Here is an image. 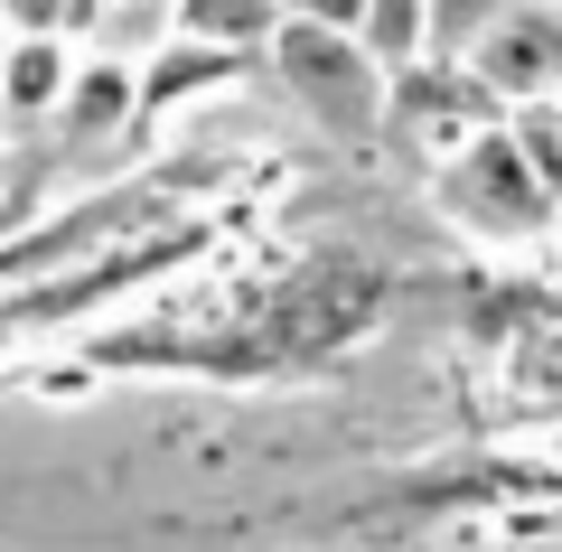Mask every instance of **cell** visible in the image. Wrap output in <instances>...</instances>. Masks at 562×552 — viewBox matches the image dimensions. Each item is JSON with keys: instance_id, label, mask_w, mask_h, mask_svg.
<instances>
[{"instance_id": "277c9868", "label": "cell", "mask_w": 562, "mask_h": 552, "mask_svg": "<svg viewBox=\"0 0 562 552\" xmlns=\"http://www.w3.org/2000/svg\"><path fill=\"white\" fill-rule=\"evenodd\" d=\"M384 113L403 122V132H422L431 140V150H469V140L487 132V122H497V94H487L479 76H469V66H394V76H384Z\"/></svg>"}, {"instance_id": "ba28073f", "label": "cell", "mask_w": 562, "mask_h": 552, "mask_svg": "<svg viewBox=\"0 0 562 552\" xmlns=\"http://www.w3.org/2000/svg\"><path fill=\"white\" fill-rule=\"evenodd\" d=\"M357 38H366V57L394 76V66H413L422 47H431V0H366Z\"/></svg>"}, {"instance_id": "8992f818", "label": "cell", "mask_w": 562, "mask_h": 552, "mask_svg": "<svg viewBox=\"0 0 562 552\" xmlns=\"http://www.w3.org/2000/svg\"><path fill=\"white\" fill-rule=\"evenodd\" d=\"M122 122H140V66L76 57V85H66V103H57V132L76 140V150H94V140H113Z\"/></svg>"}, {"instance_id": "9c48e42d", "label": "cell", "mask_w": 562, "mask_h": 552, "mask_svg": "<svg viewBox=\"0 0 562 552\" xmlns=\"http://www.w3.org/2000/svg\"><path fill=\"white\" fill-rule=\"evenodd\" d=\"M281 29V0H179V38H216V47H262Z\"/></svg>"}, {"instance_id": "52a82bcc", "label": "cell", "mask_w": 562, "mask_h": 552, "mask_svg": "<svg viewBox=\"0 0 562 552\" xmlns=\"http://www.w3.org/2000/svg\"><path fill=\"white\" fill-rule=\"evenodd\" d=\"M244 66H254V47H216V38H169L160 57L140 66V122H160L169 103H188V94H206V85L244 76Z\"/></svg>"}, {"instance_id": "6da1fadb", "label": "cell", "mask_w": 562, "mask_h": 552, "mask_svg": "<svg viewBox=\"0 0 562 552\" xmlns=\"http://www.w3.org/2000/svg\"><path fill=\"white\" fill-rule=\"evenodd\" d=\"M262 47H272L281 85H291V94H301L328 132H375V122H384V66L366 57V38H347V29H310V20H281Z\"/></svg>"}, {"instance_id": "8fae6325", "label": "cell", "mask_w": 562, "mask_h": 552, "mask_svg": "<svg viewBox=\"0 0 562 552\" xmlns=\"http://www.w3.org/2000/svg\"><path fill=\"white\" fill-rule=\"evenodd\" d=\"M497 10H506V0H431V29H441V38H479Z\"/></svg>"}, {"instance_id": "7c38bea8", "label": "cell", "mask_w": 562, "mask_h": 552, "mask_svg": "<svg viewBox=\"0 0 562 552\" xmlns=\"http://www.w3.org/2000/svg\"><path fill=\"white\" fill-rule=\"evenodd\" d=\"M281 20H310V29H347V38H357L366 0H281Z\"/></svg>"}, {"instance_id": "5b68a950", "label": "cell", "mask_w": 562, "mask_h": 552, "mask_svg": "<svg viewBox=\"0 0 562 552\" xmlns=\"http://www.w3.org/2000/svg\"><path fill=\"white\" fill-rule=\"evenodd\" d=\"M66 85H76V47L66 38H0V122L47 132Z\"/></svg>"}, {"instance_id": "7a4b0ae2", "label": "cell", "mask_w": 562, "mask_h": 552, "mask_svg": "<svg viewBox=\"0 0 562 552\" xmlns=\"http://www.w3.org/2000/svg\"><path fill=\"white\" fill-rule=\"evenodd\" d=\"M553 178L535 169V150H525V132L516 122H487L469 150H450V169H441V206L450 216H469V225H487V235H535L543 216H553Z\"/></svg>"}, {"instance_id": "30bf717a", "label": "cell", "mask_w": 562, "mask_h": 552, "mask_svg": "<svg viewBox=\"0 0 562 552\" xmlns=\"http://www.w3.org/2000/svg\"><path fill=\"white\" fill-rule=\"evenodd\" d=\"M10 38H66L76 20H94V0H0Z\"/></svg>"}, {"instance_id": "3957f363", "label": "cell", "mask_w": 562, "mask_h": 552, "mask_svg": "<svg viewBox=\"0 0 562 552\" xmlns=\"http://www.w3.org/2000/svg\"><path fill=\"white\" fill-rule=\"evenodd\" d=\"M469 76L497 103H543L562 85V10L553 0H506L497 20L469 38Z\"/></svg>"}, {"instance_id": "4fadbf2b", "label": "cell", "mask_w": 562, "mask_h": 552, "mask_svg": "<svg viewBox=\"0 0 562 552\" xmlns=\"http://www.w3.org/2000/svg\"><path fill=\"white\" fill-rule=\"evenodd\" d=\"M553 103H562V85H553Z\"/></svg>"}]
</instances>
